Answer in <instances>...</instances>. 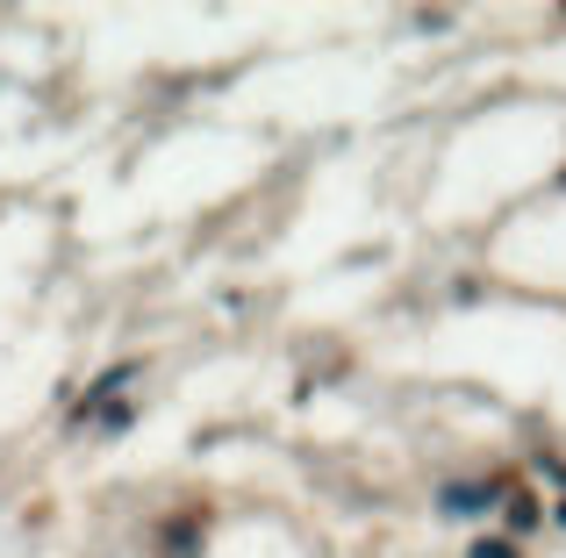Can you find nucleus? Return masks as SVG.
Segmentation results:
<instances>
[{
  "label": "nucleus",
  "instance_id": "f257e3e1",
  "mask_svg": "<svg viewBox=\"0 0 566 558\" xmlns=\"http://www.w3.org/2000/svg\"><path fill=\"white\" fill-rule=\"evenodd\" d=\"M488 501H495V487H488V480H466V487H445V494H438V508H445V516H481Z\"/></svg>",
  "mask_w": 566,
  "mask_h": 558
},
{
  "label": "nucleus",
  "instance_id": "20e7f679",
  "mask_svg": "<svg viewBox=\"0 0 566 558\" xmlns=\"http://www.w3.org/2000/svg\"><path fill=\"white\" fill-rule=\"evenodd\" d=\"M559 523H566V501H559Z\"/></svg>",
  "mask_w": 566,
  "mask_h": 558
},
{
  "label": "nucleus",
  "instance_id": "7ed1b4c3",
  "mask_svg": "<svg viewBox=\"0 0 566 558\" xmlns=\"http://www.w3.org/2000/svg\"><path fill=\"white\" fill-rule=\"evenodd\" d=\"M473 558H516V544H502V537H488V544H473Z\"/></svg>",
  "mask_w": 566,
  "mask_h": 558
},
{
  "label": "nucleus",
  "instance_id": "f03ea898",
  "mask_svg": "<svg viewBox=\"0 0 566 558\" xmlns=\"http://www.w3.org/2000/svg\"><path fill=\"white\" fill-rule=\"evenodd\" d=\"M538 523V508H531V494H516V501H509V530H516V537H524V530H531Z\"/></svg>",
  "mask_w": 566,
  "mask_h": 558
}]
</instances>
